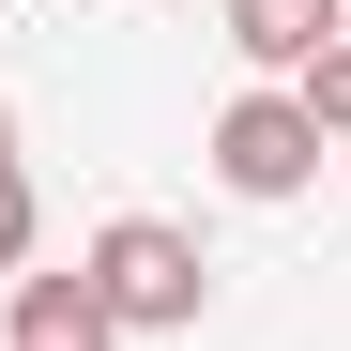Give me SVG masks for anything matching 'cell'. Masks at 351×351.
I'll use <instances>...</instances> for the list:
<instances>
[{
  "mask_svg": "<svg viewBox=\"0 0 351 351\" xmlns=\"http://www.w3.org/2000/svg\"><path fill=\"white\" fill-rule=\"evenodd\" d=\"M16 351H107L92 275H16Z\"/></svg>",
  "mask_w": 351,
  "mask_h": 351,
  "instance_id": "cell-4",
  "label": "cell"
},
{
  "mask_svg": "<svg viewBox=\"0 0 351 351\" xmlns=\"http://www.w3.org/2000/svg\"><path fill=\"white\" fill-rule=\"evenodd\" d=\"M290 107H306V123H321V138H351V31L321 46V62H306V77H290Z\"/></svg>",
  "mask_w": 351,
  "mask_h": 351,
  "instance_id": "cell-5",
  "label": "cell"
},
{
  "mask_svg": "<svg viewBox=\"0 0 351 351\" xmlns=\"http://www.w3.org/2000/svg\"><path fill=\"white\" fill-rule=\"evenodd\" d=\"M336 31H351V0H229V46H245V62H260L275 92L306 77L321 46H336Z\"/></svg>",
  "mask_w": 351,
  "mask_h": 351,
  "instance_id": "cell-3",
  "label": "cell"
},
{
  "mask_svg": "<svg viewBox=\"0 0 351 351\" xmlns=\"http://www.w3.org/2000/svg\"><path fill=\"white\" fill-rule=\"evenodd\" d=\"M77 275H92L107 336H199V306H214L199 229H168V214H107L92 245H77Z\"/></svg>",
  "mask_w": 351,
  "mask_h": 351,
  "instance_id": "cell-1",
  "label": "cell"
},
{
  "mask_svg": "<svg viewBox=\"0 0 351 351\" xmlns=\"http://www.w3.org/2000/svg\"><path fill=\"white\" fill-rule=\"evenodd\" d=\"M31 229H46V199H31V168H0V275H31Z\"/></svg>",
  "mask_w": 351,
  "mask_h": 351,
  "instance_id": "cell-6",
  "label": "cell"
},
{
  "mask_svg": "<svg viewBox=\"0 0 351 351\" xmlns=\"http://www.w3.org/2000/svg\"><path fill=\"white\" fill-rule=\"evenodd\" d=\"M0 168H16V107H0Z\"/></svg>",
  "mask_w": 351,
  "mask_h": 351,
  "instance_id": "cell-7",
  "label": "cell"
},
{
  "mask_svg": "<svg viewBox=\"0 0 351 351\" xmlns=\"http://www.w3.org/2000/svg\"><path fill=\"white\" fill-rule=\"evenodd\" d=\"M214 184H229V199H306V184H321V123H306L290 92H229V107H214Z\"/></svg>",
  "mask_w": 351,
  "mask_h": 351,
  "instance_id": "cell-2",
  "label": "cell"
}]
</instances>
